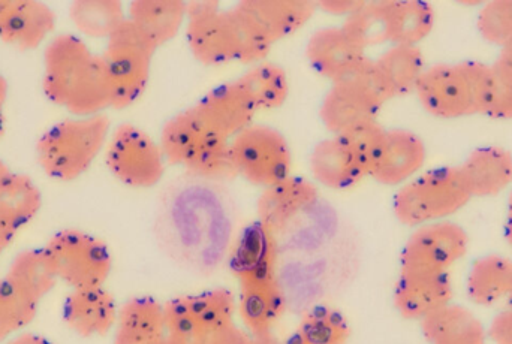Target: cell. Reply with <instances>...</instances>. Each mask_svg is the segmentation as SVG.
I'll return each mask as SVG.
<instances>
[{"instance_id": "obj_51", "label": "cell", "mask_w": 512, "mask_h": 344, "mask_svg": "<svg viewBox=\"0 0 512 344\" xmlns=\"http://www.w3.org/2000/svg\"><path fill=\"white\" fill-rule=\"evenodd\" d=\"M259 344H306L304 340L298 336L297 333L292 334V336L286 337V339L279 340L274 336L267 337V339L259 340Z\"/></svg>"}, {"instance_id": "obj_6", "label": "cell", "mask_w": 512, "mask_h": 344, "mask_svg": "<svg viewBox=\"0 0 512 344\" xmlns=\"http://www.w3.org/2000/svg\"><path fill=\"white\" fill-rule=\"evenodd\" d=\"M387 102L376 75L375 59L367 57L351 77L331 84L322 99L319 117L331 135H340L361 123L378 120Z\"/></svg>"}, {"instance_id": "obj_44", "label": "cell", "mask_w": 512, "mask_h": 344, "mask_svg": "<svg viewBox=\"0 0 512 344\" xmlns=\"http://www.w3.org/2000/svg\"><path fill=\"white\" fill-rule=\"evenodd\" d=\"M364 2L366 0H321V2H316V6L325 14L343 17L346 20L354 12H357Z\"/></svg>"}, {"instance_id": "obj_13", "label": "cell", "mask_w": 512, "mask_h": 344, "mask_svg": "<svg viewBox=\"0 0 512 344\" xmlns=\"http://www.w3.org/2000/svg\"><path fill=\"white\" fill-rule=\"evenodd\" d=\"M186 42L201 65L237 62L236 33L231 9L219 8L186 20Z\"/></svg>"}, {"instance_id": "obj_23", "label": "cell", "mask_w": 512, "mask_h": 344, "mask_svg": "<svg viewBox=\"0 0 512 344\" xmlns=\"http://www.w3.org/2000/svg\"><path fill=\"white\" fill-rule=\"evenodd\" d=\"M165 336L164 304L155 298H129L119 307L113 344H162Z\"/></svg>"}, {"instance_id": "obj_48", "label": "cell", "mask_w": 512, "mask_h": 344, "mask_svg": "<svg viewBox=\"0 0 512 344\" xmlns=\"http://www.w3.org/2000/svg\"><path fill=\"white\" fill-rule=\"evenodd\" d=\"M3 344H54L51 340H48L47 337L41 336V334L35 333H27V331H23V333L17 334V336L9 339L8 342Z\"/></svg>"}, {"instance_id": "obj_3", "label": "cell", "mask_w": 512, "mask_h": 344, "mask_svg": "<svg viewBox=\"0 0 512 344\" xmlns=\"http://www.w3.org/2000/svg\"><path fill=\"white\" fill-rule=\"evenodd\" d=\"M110 129L105 114L74 117L51 126L36 144L39 167L53 180H77L107 146Z\"/></svg>"}, {"instance_id": "obj_53", "label": "cell", "mask_w": 512, "mask_h": 344, "mask_svg": "<svg viewBox=\"0 0 512 344\" xmlns=\"http://www.w3.org/2000/svg\"><path fill=\"white\" fill-rule=\"evenodd\" d=\"M11 174L12 171L9 170L8 165L0 159V189H2L3 184H5V181L8 180Z\"/></svg>"}, {"instance_id": "obj_4", "label": "cell", "mask_w": 512, "mask_h": 344, "mask_svg": "<svg viewBox=\"0 0 512 344\" xmlns=\"http://www.w3.org/2000/svg\"><path fill=\"white\" fill-rule=\"evenodd\" d=\"M472 199L460 167L435 168L400 186L393 199L394 217L402 225L418 228L448 220Z\"/></svg>"}, {"instance_id": "obj_33", "label": "cell", "mask_w": 512, "mask_h": 344, "mask_svg": "<svg viewBox=\"0 0 512 344\" xmlns=\"http://www.w3.org/2000/svg\"><path fill=\"white\" fill-rule=\"evenodd\" d=\"M69 18L81 35L108 39L128 15L119 0H77L69 6Z\"/></svg>"}, {"instance_id": "obj_42", "label": "cell", "mask_w": 512, "mask_h": 344, "mask_svg": "<svg viewBox=\"0 0 512 344\" xmlns=\"http://www.w3.org/2000/svg\"><path fill=\"white\" fill-rule=\"evenodd\" d=\"M493 86L484 116L493 120L512 119V81L492 66Z\"/></svg>"}, {"instance_id": "obj_52", "label": "cell", "mask_w": 512, "mask_h": 344, "mask_svg": "<svg viewBox=\"0 0 512 344\" xmlns=\"http://www.w3.org/2000/svg\"><path fill=\"white\" fill-rule=\"evenodd\" d=\"M505 237H507V241L512 247V192L510 195V201H508L507 223H505Z\"/></svg>"}, {"instance_id": "obj_46", "label": "cell", "mask_w": 512, "mask_h": 344, "mask_svg": "<svg viewBox=\"0 0 512 344\" xmlns=\"http://www.w3.org/2000/svg\"><path fill=\"white\" fill-rule=\"evenodd\" d=\"M18 231H20V226L0 207V258L8 250V247L14 243Z\"/></svg>"}, {"instance_id": "obj_38", "label": "cell", "mask_w": 512, "mask_h": 344, "mask_svg": "<svg viewBox=\"0 0 512 344\" xmlns=\"http://www.w3.org/2000/svg\"><path fill=\"white\" fill-rule=\"evenodd\" d=\"M38 309V304L21 297L5 279H0V344L23 333L35 321Z\"/></svg>"}, {"instance_id": "obj_18", "label": "cell", "mask_w": 512, "mask_h": 344, "mask_svg": "<svg viewBox=\"0 0 512 344\" xmlns=\"http://www.w3.org/2000/svg\"><path fill=\"white\" fill-rule=\"evenodd\" d=\"M318 201V189L312 181L298 175H289L285 180L265 187L256 201L258 220L279 231L292 219L309 210Z\"/></svg>"}, {"instance_id": "obj_25", "label": "cell", "mask_w": 512, "mask_h": 344, "mask_svg": "<svg viewBox=\"0 0 512 344\" xmlns=\"http://www.w3.org/2000/svg\"><path fill=\"white\" fill-rule=\"evenodd\" d=\"M433 6L423 0H384V39L391 45L418 47L435 29Z\"/></svg>"}, {"instance_id": "obj_14", "label": "cell", "mask_w": 512, "mask_h": 344, "mask_svg": "<svg viewBox=\"0 0 512 344\" xmlns=\"http://www.w3.org/2000/svg\"><path fill=\"white\" fill-rule=\"evenodd\" d=\"M424 141L406 129H387L369 177L384 186H403L426 164Z\"/></svg>"}, {"instance_id": "obj_16", "label": "cell", "mask_w": 512, "mask_h": 344, "mask_svg": "<svg viewBox=\"0 0 512 344\" xmlns=\"http://www.w3.org/2000/svg\"><path fill=\"white\" fill-rule=\"evenodd\" d=\"M119 307L113 294L104 286L71 289L63 304L66 327L81 339L104 337L116 328Z\"/></svg>"}, {"instance_id": "obj_9", "label": "cell", "mask_w": 512, "mask_h": 344, "mask_svg": "<svg viewBox=\"0 0 512 344\" xmlns=\"http://www.w3.org/2000/svg\"><path fill=\"white\" fill-rule=\"evenodd\" d=\"M240 177L254 186H273L291 175L292 155L288 141L277 129L251 125L231 140Z\"/></svg>"}, {"instance_id": "obj_21", "label": "cell", "mask_w": 512, "mask_h": 344, "mask_svg": "<svg viewBox=\"0 0 512 344\" xmlns=\"http://www.w3.org/2000/svg\"><path fill=\"white\" fill-rule=\"evenodd\" d=\"M309 165L316 183L331 190L352 189L369 177L366 165L336 135L313 147Z\"/></svg>"}, {"instance_id": "obj_45", "label": "cell", "mask_w": 512, "mask_h": 344, "mask_svg": "<svg viewBox=\"0 0 512 344\" xmlns=\"http://www.w3.org/2000/svg\"><path fill=\"white\" fill-rule=\"evenodd\" d=\"M204 344H259V342L246 328L243 330L234 324L227 330L210 337Z\"/></svg>"}, {"instance_id": "obj_28", "label": "cell", "mask_w": 512, "mask_h": 344, "mask_svg": "<svg viewBox=\"0 0 512 344\" xmlns=\"http://www.w3.org/2000/svg\"><path fill=\"white\" fill-rule=\"evenodd\" d=\"M128 20L156 48L173 41L186 23L183 0H134L129 3Z\"/></svg>"}, {"instance_id": "obj_41", "label": "cell", "mask_w": 512, "mask_h": 344, "mask_svg": "<svg viewBox=\"0 0 512 344\" xmlns=\"http://www.w3.org/2000/svg\"><path fill=\"white\" fill-rule=\"evenodd\" d=\"M385 132L387 129L379 125L378 120H373V122L361 123L336 137H339L346 147L366 165L367 172H369L379 149H381Z\"/></svg>"}, {"instance_id": "obj_5", "label": "cell", "mask_w": 512, "mask_h": 344, "mask_svg": "<svg viewBox=\"0 0 512 344\" xmlns=\"http://www.w3.org/2000/svg\"><path fill=\"white\" fill-rule=\"evenodd\" d=\"M156 51L158 48L128 18L107 39L101 56L113 89L114 110H125L144 95Z\"/></svg>"}, {"instance_id": "obj_1", "label": "cell", "mask_w": 512, "mask_h": 344, "mask_svg": "<svg viewBox=\"0 0 512 344\" xmlns=\"http://www.w3.org/2000/svg\"><path fill=\"white\" fill-rule=\"evenodd\" d=\"M42 89L51 104L74 117L99 116L113 108L104 59L71 33L54 36L45 47Z\"/></svg>"}, {"instance_id": "obj_12", "label": "cell", "mask_w": 512, "mask_h": 344, "mask_svg": "<svg viewBox=\"0 0 512 344\" xmlns=\"http://www.w3.org/2000/svg\"><path fill=\"white\" fill-rule=\"evenodd\" d=\"M306 59L319 77L334 84L351 77L367 56L340 26L313 32L307 41Z\"/></svg>"}, {"instance_id": "obj_15", "label": "cell", "mask_w": 512, "mask_h": 344, "mask_svg": "<svg viewBox=\"0 0 512 344\" xmlns=\"http://www.w3.org/2000/svg\"><path fill=\"white\" fill-rule=\"evenodd\" d=\"M194 108L213 134L227 140L254 125L256 116L254 104L237 80L210 90Z\"/></svg>"}, {"instance_id": "obj_37", "label": "cell", "mask_w": 512, "mask_h": 344, "mask_svg": "<svg viewBox=\"0 0 512 344\" xmlns=\"http://www.w3.org/2000/svg\"><path fill=\"white\" fill-rule=\"evenodd\" d=\"M185 168L195 177L209 181H231L240 177L231 140L221 137L210 141Z\"/></svg>"}, {"instance_id": "obj_54", "label": "cell", "mask_w": 512, "mask_h": 344, "mask_svg": "<svg viewBox=\"0 0 512 344\" xmlns=\"http://www.w3.org/2000/svg\"><path fill=\"white\" fill-rule=\"evenodd\" d=\"M162 344H192L189 342H186V340L179 339V337L170 336V334H167L165 336L164 342Z\"/></svg>"}, {"instance_id": "obj_31", "label": "cell", "mask_w": 512, "mask_h": 344, "mask_svg": "<svg viewBox=\"0 0 512 344\" xmlns=\"http://www.w3.org/2000/svg\"><path fill=\"white\" fill-rule=\"evenodd\" d=\"M3 279L21 297L38 306L59 282L44 249H26L17 253Z\"/></svg>"}, {"instance_id": "obj_47", "label": "cell", "mask_w": 512, "mask_h": 344, "mask_svg": "<svg viewBox=\"0 0 512 344\" xmlns=\"http://www.w3.org/2000/svg\"><path fill=\"white\" fill-rule=\"evenodd\" d=\"M492 66L512 81V41L501 48V53Z\"/></svg>"}, {"instance_id": "obj_49", "label": "cell", "mask_w": 512, "mask_h": 344, "mask_svg": "<svg viewBox=\"0 0 512 344\" xmlns=\"http://www.w3.org/2000/svg\"><path fill=\"white\" fill-rule=\"evenodd\" d=\"M9 86L6 78L0 74V140L5 134V105L8 101Z\"/></svg>"}, {"instance_id": "obj_27", "label": "cell", "mask_w": 512, "mask_h": 344, "mask_svg": "<svg viewBox=\"0 0 512 344\" xmlns=\"http://www.w3.org/2000/svg\"><path fill=\"white\" fill-rule=\"evenodd\" d=\"M427 344H486L487 328L477 315L450 303L420 321Z\"/></svg>"}, {"instance_id": "obj_24", "label": "cell", "mask_w": 512, "mask_h": 344, "mask_svg": "<svg viewBox=\"0 0 512 344\" xmlns=\"http://www.w3.org/2000/svg\"><path fill=\"white\" fill-rule=\"evenodd\" d=\"M375 71L387 101L411 95L426 71L423 51L411 45H391L375 59Z\"/></svg>"}, {"instance_id": "obj_26", "label": "cell", "mask_w": 512, "mask_h": 344, "mask_svg": "<svg viewBox=\"0 0 512 344\" xmlns=\"http://www.w3.org/2000/svg\"><path fill=\"white\" fill-rule=\"evenodd\" d=\"M472 198H492L512 184V153L504 147H481L460 165Z\"/></svg>"}, {"instance_id": "obj_32", "label": "cell", "mask_w": 512, "mask_h": 344, "mask_svg": "<svg viewBox=\"0 0 512 344\" xmlns=\"http://www.w3.org/2000/svg\"><path fill=\"white\" fill-rule=\"evenodd\" d=\"M237 81L248 93L256 113L283 107L289 96L288 75L276 63H256Z\"/></svg>"}, {"instance_id": "obj_11", "label": "cell", "mask_w": 512, "mask_h": 344, "mask_svg": "<svg viewBox=\"0 0 512 344\" xmlns=\"http://www.w3.org/2000/svg\"><path fill=\"white\" fill-rule=\"evenodd\" d=\"M454 286L444 271L400 270L394 285L393 304L408 321H423L453 303Z\"/></svg>"}, {"instance_id": "obj_35", "label": "cell", "mask_w": 512, "mask_h": 344, "mask_svg": "<svg viewBox=\"0 0 512 344\" xmlns=\"http://www.w3.org/2000/svg\"><path fill=\"white\" fill-rule=\"evenodd\" d=\"M295 333L306 344H348L351 325L340 310L315 306L301 316Z\"/></svg>"}, {"instance_id": "obj_20", "label": "cell", "mask_w": 512, "mask_h": 344, "mask_svg": "<svg viewBox=\"0 0 512 344\" xmlns=\"http://www.w3.org/2000/svg\"><path fill=\"white\" fill-rule=\"evenodd\" d=\"M277 246L276 231L255 220L246 226L234 246L231 256V270L239 283L276 274Z\"/></svg>"}, {"instance_id": "obj_2", "label": "cell", "mask_w": 512, "mask_h": 344, "mask_svg": "<svg viewBox=\"0 0 512 344\" xmlns=\"http://www.w3.org/2000/svg\"><path fill=\"white\" fill-rule=\"evenodd\" d=\"M492 65L478 62L438 63L424 71L415 95L436 119L484 116L492 95Z\"/></svg>"}, {"instance_id": "obj_7", "label": "cell", "mask_w": 512, "mask_h": 344, "mask_svg": "<svg viewBox=\"0 0 512 344\" xmlns=\"http://www.w3.org/2000/svg\"><path fill=\"white\" fill-rule=\"evenodd\" d=\"M44 250L56 270L57 279L71 289L101 288L113 270L107 244L78 229L56 232Z\"/></svg>"}, {"instance_id": "obj_8", "label": "cell", "mask_w": 512, "mask_h": 344, "mask_svg": "<svg viewBox=\"0 0 512 344\" xmlns=\"http://www.w3.org/2000/svg\"><path fill=\"white\" fill-rule=\"evenodd\" d=\"M105 162L120 183L134 189L156 186L164 177L167 164L159 143L131 123L114 129L108 140Z\"/></svg>"}, {"instance_id": "obj_22", "label": "cell", "mask_w": 512, "mask_h": 344, "mask_svg": "<svg viewBox=\"0 0 512 344\" xmlns=\"http://www.w3.org/2000/svg\"><path fill=\"white\" fill-rule=\"evenodd\" d=\"M215 138L218 135L210 131L197 110L191 107L165 122L159 146L167 164L185 168Z\"/></svg>"}, {"instance_id": "obj_36", "label": "cell", "mask_w": 512, "mask_h": 344, "mask_svg": "<svg viewBox=\"0 0 512 344\" xmlns=\"http://www.w3.org/2000/svg\"><path fill=\"white\" fill-rule=\"evenodd\" d=\"M0 207L20 226H26L38 216L42 195L38 184L26 174L12 172L0 189Z\"/></svg>"}, {"instance_id": "obj_50", "label": "cell", "mask_w": 512, "mask_h": 344, "mask_svg": "<svg viewBox=\"0 0 512 344\" xmlns=\"http://www.w3.org/2000/svg\"><path fill=\"white\" fill-rule=\"evenodd\" d=\"M20 0H0V32L18 8Z\"/></svg>"}, {"instance_id": "obj_40", "label": "cell", "mask_w": 512, "mask_h": 344, "mask_svg": "<svg viewBox=\"0 0 512 344\" xmlns=\"http://www.w3.org/2000/svg\"><path fill=\"white\" fill-rule=\"evenodd\" d=\"M477 27L487 42L505 47L512 41V0L484 3L478 14Z\"/></svg>"}, {"instance_id": "obj_34", "label": "cell", "mask_w": 512, "mask_h": 344, "mask_svg": "<svg viewBox=\"0 0 512 344\" xmlns=\"http://www.w3.org/2000/svg\"><path fill=\"white\" fill-rule=\"evenodd\" d=\"M191 309L198 334L204 343L234 325L237 301L233 292L219 288L203 294L191 295Z\"/></svg>"}, {"instance_id": "obj_30", "label": "cell", "mask_w": 512, "mask_h": 344, "mask_svg": "<svg viewBox=\"0 0 512 344\" xmlns=\"http://www.w3.org/2000/svg\"><path fill=\"white\" fill-rule=\"evenodd\" d=\"M56 12L39 0H20L18 8L0 32V41L20 51L41 47L56 27Z\"/></svg>"}, {"instance_id": "obj_17", "label": "cell", "mask_w": 512, "mask_h": 344, "mask_svg": "<svg viewBox=\"0 0 512 344\" xmlns=\"http://www.w3.org/2000/svg\"><path fill=\"white\" fill-rule=\"evenodd\" d=\"M286 310V298L277 274L240 283L237 312L246 330L261 340L273 336L274 327Z\"/></svg>"}, {"instance_id": "obj_19", "label": "cell", "mask_w": 512, "mask_h": 344, "mask_svg": "<svg viewBox=\"0 0 512 344\" xmlns=\"http://www.w3.org/2000/svg\"><path fill=\"white\" fill-rule=\"evenodd\" d=\"M236 6L273 45L297 33L318 11L316 2L310 0H245Z\"/></svg>"}, {"instance_id": "obj_43", "label": "cell", "mask_w": 512, "mask_h": 344, "mask_svg": "<svg viewBox=\"0 0 512 344\" xmlns=\"http://www.w3.org/2000/svg\"><path fill=\"white\" fill-rule=\"evenodd\" d=\"M487 339L493 344H512V297L490 322Z\"/></svg>"}, {"instance_id": "obj_39", "label": "cell", "mask_w": 512, "mask_h": 344, "mask_svg": "<svg viewBox=\"0 0 512 344\" xmlns=\"http://www.w3.org/2000/svg\"><path fill=\"white\" fill-rule=\"evenodd\" d=\"M342 29L363 50L376 44H384V0L364 2L357 12L343 21Z\"/></svg>"}, {"instance_id": "obj_29", "label": "cell", "mask_w": 512, "mask_h": 344, "mask_svg": "<svg viewBox=\"0 0 512 344\" xmlns=\"http://www.w3.org/2000/svg\"><path fill=\"white\" fill-rule=\"evenodd\" d=\"M466 294L478 307L504 306L512 297V259L501 255L477 259L466 279Z\"/></svg>"}, {"instance_id": "obj_10", "label": "cell", "mask_w": 512, "mask_h": 344, "mask_svg": "<svg viewBox=\"0 0 512 344\" xmlns=\"http://www.w3.org/2000/svg\"><path fill=\"white\" fill-rule=\"evenodd\" d=\"M469 249V235L451 220L418 226L400 253V270L450 273Z\"/></svg>"}]
</instances>
